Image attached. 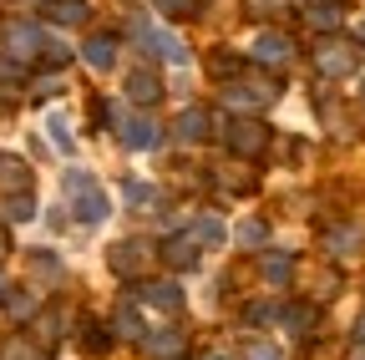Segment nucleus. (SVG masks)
<instances>
[{
	"label": "nucleus",
	"mask_w": 365,
	"mask_h": 360,
	"mask_svg": "<svg viewBox=\"0 0 365 360\" xmlns=\"http://www.w3.org/2000/svg\"><path fill=\"white\" fill-rule=\"evenodd\" d=\"M107 117H112L117 138H122L132 153H153V148L163 143V127H158L143 107H122V102H112V107H107Z\"/></svg>",
	"instance_id": "f257e3e1"
},
{
	"label": "nucleus",
	"mask_w": 365,
	"mask_h": 360,
	"mask_svg": "<svg viewBox=\"0 0 365 360\" xmlns=\"http://www.w3.org/2000/svg\"><path fill=\"white\" fill-rule=\"evenodd\" d=\"M360 66V51L350 46V41H335V36H325L314 46V71L319 76H350Z\"/></svg>",
	"instance_id": "f03ea898"
},
{
	"label": "nucleus",
	"mask_w": 365,
	"mask_h": 360,
	"mask_svg": "<svg viewBox=\"0 0 365 360\" xmlns=\"http://www.w3.org/2000/svg\"><path fill=\"white\" fill-rule=\"evenodd\" d=\"M137 46H143L148 56H158V61H173V66H188V61H193V51L182 46L178 36L158 31V26H137Z\"/></svg>",
	"instance_id": "7ed1b4c3"
},
{
	"label": "nucleus",
	"mask_w": 365,
	"mask_h": 360,
	"mask_svg": "<svg viewBox=\"0 0 365 360\" xmlns=\"http://www.w3.org/2000/svg\"><path fill=\"white\" fill-rule=\"evenodd\" d=\"M269 148V127L259 117H239V122H228V153L234 158H259Z\"/></svg>",
	"instance_id": "20e7f679"
},
{
	"label": "nucleus",
	"mask_w": 365,
	"mask_h": 360,
	"mask_svg": "<svg viewBox=\"0 0 365 360\" xmlns=\"http://www.w3.org/2000/svg\"><path fill=\"white\" fill-rule=\"evenodd\" d=\"M223 102L234 112H244V117H254L264 102H274V81H228L223 86Z\"/></svg>",
	"instance_id": "39448f33"
},
{
	"label": "nucleus",
	"mask_w": 365,
	"mask_h": 360,
	"mask_svg": "<svg viewBox=\"0 0 365 360\" xmlns=\"http://www.w3.org/2000/svg\"><path fill=\"white\" fill-rule=\"evenodd\" d=\"M71 203V213H76V223H86V229H97V223H107V213H112V198H107V188L102 183H86L76 198H66Z\"/></svg>",
	"instance_id": "423d86ee"
},
{
	"label": "nucleus",
	"mask_w": 365,
	"mask_h": 360,
	"mask_svg": "<svg viewBox=\"0 0 365 360\" xmlns=\"http://www.w3.org/2000/svg\"><path fill=\"white\" fill-rule=\"evenodd\" d=\"M6 56H11V61H21V66L41 61V56H46V41H41V31H36V26H26V21H16V26L6 31Z\"/></svg>",
	"instance_id": "0eeeda50"
},
{
	"label": "nucleus",
	"mask_w": 365,
	"mask_h": 360,
	"mask_svg": "<svg viewBox=\"0 0 365 360\" xmlns=\"http://www.w3.org/2000/svg\"><path fill=\"white\" fill-rule=\"evenodd\" d=\"M254 61H264V66H289V61H294V41H289L284 31H259V36H254Z\"/></svg>",
	"instance_id": "6e6552de"
},
{
	"label": "nucleus",
	"mask_w": 365,
	"mask_h": 360,
	"mask_svg": "<svg viewBox=\"0 0 365 360\" xmlns=\"http://www.w3.org/2000/svg\"><path fill=\"white\" fill-rule=\"evenodd\" d=\"M198 254H203V239H198V234H173V239H163V249H158V259H163L168 269H193Z\"/></svg>",
	"instance_id": "1a4fd4ad"
},
{
	"label": "nucleus",
	"mask_w": 365,
	"mask_h": 360,
	"mask_svg": "<svg viewBox=\"0 0 365 360\" xmlns=\"http://www.w3.org/2000/svg\"><path fill=\"white\" fill-rule=\"evenodd\" d=\"M127 102L132 107H153V102H163V76L158 71H148V66H137L132 76H127Z\"/></svg>",
	"instance_id": "9d476101"
},
{
	"label": "nucleus",
	"mask_w": 365,
	"mask_h": 360,
	"mask_svg": "<svg viewBox=\"0 0 365 360\" xmlns=\"http://www.w3.org/2000/svg\"><path fill=\"white\" fill-rule=\"evenodd\" d=\"M143 259H148V249L137 244V239H122V244H112V249H107V264L117 269L122 279H132V274H143Z\"/></svg>",
	"instance_id": "9b49d317"
},
{
	"label": "nucleus",
	"mask_w": 365,
	"mask_h": 360,
	"mask_svg": "<svg viewBox=\"0 0 365 360\" xmlns=\"http://www.w3.org/2000/svg\"><path fill=\"white\" fill-rule=\"evenodd\" d=\"M143 350H148V360H188V340L178 330H153L143 340Z\"/></svg>",
	"instance_id": "f8f14e48"
},
{
	"label": "nucleus",
	"mask_w": 365,
	"mask_h": 360,
	"mask_svg": "<svg viewBox=\"0 0 365 360\" xmlns=\"http://www.w3.org/2000/svg\"><path fill=\"white\" fill-rule=\"evenodd\" d=\"M81 61H86L91 71H112V66H117V41H112V36H86V41H81Z\"/></svg>",
	"instance_id": "ddd939ff"
},
{
	"label": "nucleus",
	"mask_w": 365,
	"mask_h": 360,
	"mask_svg": "<svg viewBox=\"0 0 365 360\" xmlns=\"http://www.w3.org/2000/svg\"><path fill=\"white\" fill-rule=\"evenodd\" d=\"M208 132H213V117H208L203 107H188V112L173 122V138H178V143H203Z\"/></svg>",
	"instance_id": "4468645a"
},
{
	"label": "nucleus",
	"mask_w": 365,
	"mask_h": 360,
	"mask_svg": "<svg viewBox=\"0 0 365 360\" xmlns=\"http://www.w3.org/2000/svg\"><path fill=\"white\" fill-rule=\"evenodd\" d=\"M41 16L51 21V26H81L91 16V6H86V0H46Z\"/></svg>",
	"instance_id": "2eb2a0df"
},
{
	"label": "nucleus",
	"mask_w": 365,
	"mask_h": 360,
	"mask_svg": "<svg viewBox=\"0 0 365 360\" xmlns=\"http://www.w3.org/2000/svg\"><path fill=\"white\" fill-rule=\"evenodd\" d=\"M143 304H153V309L173 314V309H182V289H178L173 279H158V284H148V289H143Z\"/></svg>",
	"instance_id": "dca6fc26"
},
{
	"label": "nucleus",
	"mask_w": 365,
	"mask_h": 360,
	"mask_svg": "<svg viewBox=\"0 0 365 360\" xmlns=\"http://www.w3.org/2000/svg\"><path fill=\"white\" fill-rule=\"evenodd\" d=\"M259 274H264L274 289H284V284L294 279V259H289V254H264V259H259Z\"/></svg>",
	"instance_id": "f3484780"
},
{
	"label": "nucleus",
	"mask_w": 365,
	"mask_h": 360,
	"mask_svg": "<svg viewBox=\"0 0 365 360\" xmlns=\"http://www.w3.org/2000/svg\"><path fill=\"white\" fill-rule=\"evenodd\" d=\"M0 188L6 193H31V168L21 158H0Z\"/></svg>",
	"instance_id": "a211bd4d"
},
{
	"label": "nucleus",
	"mask_w": 365,
	"mask_h": 360,
	"mask_svg": "<svg viewBox=\"0 0 365 360\" xmlns=\"http://www.w3.org/2000/svg\"><path fill=\"white\" fill-rule=\"evenodd\" d=\"M112 335H117V340H137V345L148 340V330H143V320H137L132 304H122V309L112 314Z\"/></svg>",
	"instance_id": "6ab92c4d"
},
{
	"label": "nucleus",
	"mask_w": 365,
	"mask_h": 360,
	"mask_svg": "<svg viewBox=\"0 0 365 360\" xmlns=\"http://www.w3.org/2000/svg\"><path fill=\"white\" fill-rule=\"evenodd\" d=\"M304 21H309L319 36H330V31H340L345 11H340V6H330V0H319V6H309V11H304Z\"/></svg>",
	"instance_id": "aec40b11"
},
{
	"label": "nucleus",
	"mask_w": 365,
	"mask_h": 360,
	"mask_svg": "<svg viewBox=\"0 0 365 360\" xmlns=\"http://www.w3.org/2000/svg\"><path fill=\"white\" fill-rule=\"evenodd\" d=\"M0 360H51V355H46V345H41V340H31V335L21 340V335H16V340L0 345Z\"/></svg>",
	"instance_id": "412c9836"
},
{
	"label": "nucleus",
	"mask_w": 365,
	"mask_h": 360,
	"mask_svg": "<svg viewBox=\"0 0 365 360\" xmlns=\"http://www.w3.org/2000/svg\"><path fill=\"white\" fill-rule=\"evenodd\" d=\"M0 213H6V223H31L36 218V193H6Z\"/></svg>",
	"instance_id": "4be33fe9"
},
{
	"label": "nucleus",
	"mask_w": 365,
	"mask_h": 360,
	"mask_svg": "<svg viewBox=\"0 0 365 360\" xmlns=\"http://www.w3.org/2000/svg\"><path fill=\"white\" fill-rule=\"evenodd\" d=\"M16 92H26V66L0 56V97H16Z\"/></svg>",
	"instance_id": "5701e85b"
},
{
	"label": "nucleus",
	"mask_w": 365,
	"mask_h": 360,
	"mask_svg": "<svg viewBox=\"0 0 365 360\" xmlns=\"http://www.w3.org/2000/svg\"><path fill=\"white\" fill-rule=\"evenodd\" d=\"M46 132H51V148H56V153H66V158L76 153V143H71V127H66V117H61V112H51V117H46Z\"/></svg>",
	"instance_id": "b1692460"
},
{
	"label": "nucleus",
	"mask_w": 365,
	"mask_h": 360,
	"mask_svg": "<svg viewBox=\"0 0 365 360\" xmlns=\"http://www.w3.org/2000/svg\"><path fill=\"white\" fill-rule=\"evenodd\" d=\"M193 234H198L203 244H223V239H228V223H223L218 213H203V218L193 223Z\"/></svg>",
	"instance_id": "393cba45"
},
{
	"label": "nucleus",
	"mask_w": 365,
	"mask_h": 360,
	"mask_svg": "<svg viewBox=\"0 0 365 360\" xmlns=\"http://www.w3.org/2000/svg\"><path fill=\"white\" fill-rule=\"evenodd\" d=\"M127 203L132 208H153L158 203V188L148 183V178H127Z\"/></svg>",
	"instance_id": "a878e982"
},
{
	"label": "nucleus",
	"mask_w": 365,
	"mask_h": 360,
	"mask_svg": "<svg viewBox=\"0 0 365 360\" xmlns=\"http://www.w3.org/2000/svg\"><path fill=\"white\" fill-rule=\"evenodd\" d=\"M234 239H239L244 249H259V244L269 239V223H259V218H244L239 229H234Z\"/></svg>",
	"instance_id": "bb28decb"
},
{
	"label": "nucleus",
	"mask_w": 365,
	"mask_h": 360,
	"mask_svg": "<svg viewBox=\"0 0 365 360\" xmlns=\"http://www.w3.org/2000/svg\"><path fill=\"white\" fill-rule=\"evenodd\" d=\"M279 314H284L279 304H269V299H254V304L244 309V320H249V325H274Z\"/></svg>",
	"instance_id": "cd10ccee"
},
{
	"label": "nucleus",
	"mask_w": 365,
	"mask_h": 360,
	"mask_svg": "<svg viewBox=\"0 0 365 360\" xmlns=\"http://www.w3.org/2000/svg\"><path fill=\"white\" fill-rule=\"evenodd\" d=\"M213 76L234 81V76H239V56H234V51H218V56H213Z\"/></svg>",
	"instance_id": "c85d7f7f"
},
{
	"label": "nucleus",
	"mask_w": 365,
	"mask_h": 360,
	"mask_svg": "<svg viewBox=\"0 0 365 360\" xmlns=\"http://www.w3.org/2000/svg\"><path fill=\"white\" fill-rule=\"evenodd\" d=\"M6 309L16 314V320H36V299H31V294H11Z\"/></svg>",
	"instance_id": "c756f323"
},
{
	"label": "nucleus",
	"mask_w": 365,
	"mask_h": 360,
	"mask_svg": "<svg viewBox=\"0 0 365 360\" xmlns=\"http://www.w3.org/2000/svg\"><path fill=\"white\" fill-rule=\"evenodd\" d=\"M153 6H158L163 16H178V21H182V16H193V6H198V0H153Z\"/></svg>",
	"instance_id": "7c9ffc66"
},
{
	"label": "nucleus",
	"mask_w": 365,
	"mask_h": 360,
	"mask_svg": "<svg viewBox=\"0 0 365 360\" xmlns=\"http://www.w3.org/2000/svg\"><path fill=\"white\" fill-rule=\"evenodd\" d=\"M81 340H86V350H107V345H112V330H102V325H86V330H81Z\"/></svg>",
	"instance_id": "2f4dec72"
},
{
	"label": "nucleus",
	"mask_w": 365,
	"mask_h": 360,
	"mask_svg": "<svg viewBox=\"0 0 365 360\" xmlns=\"http://www.w3.org/2000/svg\"><path fill=\"white\" fill-rule=\"evenodd\" d=\"M249 360H284V350L269 345V340H259V345H249Z\"/></svg>",
	"instance_id": "473e14b6"
},
{
	"label": "nucleus",
	"mask_w": 365,
	"mask_h": 360,
	"mask_svg": "<svg viewBox=\"0 0 365 360\" xmlns=\"http://www.w3.org/2000/svg\"><path fill=\"white\" fill-rule=\"evenodd\" d=\"M314 320H319V309H314V304H309V309H289V325H294V330H309Z\"/></svg>",
	"instance_id": "72a5a7b5"
},
{
	"label": "nucleus",
	"mask_w": 365,
	"mask_h": 360,
	"mask_svg": "<svg viewBox=\"0 0 365 360\" xmlns=\"http://www.w3.org/2000/svg\"><path fill=\"white\" fill-rule=\"evenodd\" d=\"M61 86V76H41V81H31V97H51Z\"/></svg>",
	"instance_id": "f704fd0d"
},
{
	"label": "nucleus",
	"mask_w": 365,
	"mask_h": 360,
	"mask_svg": "<svg viewBox=\"0 0 365 360\" xmlns=\"http://www.w3.org/2000/svg\"><path fill=\"white\" fill-rule=\"evenodd\" d=\"M31 259H36V269H41L46 279H56V259H51V254H31Z\"/></svg>",
	"instance_id": "c9c22d12"
},
{
	"label": "nucleus",
	"mask_w": 365,
	"mask_h": 360,
	"mask_svg": "<svg viewBox=\"0 0 365 360\" xmlns=\"http://www.w3.org/2000/svg\"><path fill=\"white\" fill-rule=\"evenodd\" d=\"M254 11H279V0H249Z\"/></svg>",
	"instance_id": "e433bc0d"
},
{
	"label": "nucleus",
	"mask_w": 365,
	"mask_h": 360,
	"mask_svg": "<svg viewBox=\"0 0 365 360\" xmlns=\"http://www.w3.org/2000/svg\"><path fill=\"white\" fill-rule=\"evenodd\" d=\"M11 254V234H6V223H0V259Z\"/></svg>",
	"instance_id": "4c0bfd02"
},
{
	"label": "nucleus",
	"mask_w": 365,
	"mask_h": 360,
	"mask_svg": "<svg viewBox=\"0 0 365 360\" xmlns=\"http://www.w3.org/2000/svg\"><path fill=\"white\" fill-rule=\"evenodd\" d=\"M350 31H355V41L365 46V16H360V21H350Z\"/></svg>",
	"instance_id": "58836bf2"
},
{
	"label": "nucleus",
	"mask_w": 365,
	"mask_h": 360,
	"mask_svg": "<svg viewBox=\"0 0 365 360\" xmlns=\"http://www.w3.org/2000/svg\"><path fill=\"white\" fill-rule=\"evenodd\" d=\"M355 340L365 345V314H360V320H355Z\"/></svg>",
	"instance_id": "ea45409f"
},
{
	"label": "nucleus",
	"mask_w": 365,
	"mask_h": 360,
	"mask_svg": "<svg viewBox=\"0 0 365 360\" xmlns=\"http://www.w3.org/2000/svg\"><path fill=\"white\" fill-rule=\"evenodd\" d=\"M350 360H365V345H360V340H355V350H350Z\"/></svg>",
	"instance_id": "a19ab883"
},
{
	"label": "nucleus",
	"mask_w": 365,
	"mask_h": 360,
	"mask_svg": "<svg viewBox=\"0 0 365 360\" xmlns=\"http://www.w3.org/2000/svg\"><path fill=\"white\" fill-rule=\"evenodd\" d=\"M203 360H234V355H223V350H213V355H203Z\"/></svg>",
	"instance_id": "79ce46f5"
},
{
	"label": "nucleus",
	"mask_w": 365,
	"mask_h": 360,
	"mask_svg": "<svg viewBox=\"0 0 365 360\" xmlns=\"http://www.w3.org/2000/svg\"><path fill=\"white\" fill-rule=\"evenodd\" d=\"M0 299H11V294H6V279H0Z\"/></svg>",
	"instance_id": "37998d69"
}]
</instances>
